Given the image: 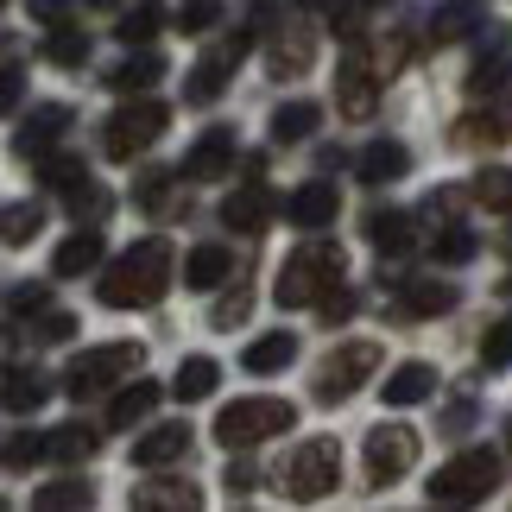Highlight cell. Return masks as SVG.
<instances>
[{"label":"cell","instance_id":"44dd1931","mask_svg":"<svg viewBox=\"0 0 512 512\" xmlns=\"http://www.w3.org/2000/svg\"><path fill=\"white\" fill-rule=\"evenodd\" d=\"M152 405H159V386H152V380H133L127 392H114L108 424H114V430H133L140 418H152Z\"/></svg>","mask_w":512,"mask_h":512},{"label":"cell","instance_id":"484cf974","mask_svg":"<svg viewBox=\"0 0 512 512\" xmlns=\"http://www.w3.org/2000/svg\"><path fill=\"white\" fill-rule=\"evenodd\" d=\"M317 121H323L317 102H291V108L272 114V140H279V146H298V140H310V127H317Z\"/></svg>","mask_w":512,"mask_h":512},{"label":"cell","instance_id":"816d5d0a","mask_svg":"<svg viewBox=\"0 0 512 512\" xmlns=\"http://www.w3.org/2000/svg\"><path fill=\"white\" fill-rule=\"evenodd\" d=\"M323 310H329V323H342V317H354V298L342 291V298H323Z\"/></svg>","mask_w":512,"mask_h":512},{"label":"cell","instance_id":"f1b7e54d","mask_svg":"<svg viewBox=\"0 0 512 512\" xmlns=\"http://www.w3.org/2000/svg\"><path fill=\"white\" fill-rule=\"evenodd\" d=\"M336 95H342L348 114H367L373 108V76L361 70V57H348V64L336 70Z\"/></svg>","mask_w":512,"mask_h":512},{"label":"cell","instance_id":"db71d44e","mask_svg":"<svg viewBox=\"0 0 512 512\" xmlns=\"http://www.w3.org/2000/svg\"><path fill=\"white\" fill-rule=\"evenodd\" d=\"M304 7H336V0H304Z\"/></svg>","mask_w":512,"mask_h":512},{"label":"cell","instance_id":"7a4b0ae2","mask_svg":"<svg viewBox=\"0 0 512 512\" xmlns=\"http://www.w3.org/2000/svg\"><path fill=\"white\" fill-rule=\"evenodd\" d=\"M336 279H342V247L310 241V247H298V253L285 260L279 285H272V298H279L285 310H304V304H317L323 291H336Z\"/></svg>","mask_w":512,"mask_h":512},{"label":"cell","instance_id":"8d00e7d4","mask_svg":"<svg viewBox=\"0 0 512 512\" xmlns=\"http://www.w3.org/2000/svg\"><path fill=\"white\" fill-rule=\"evenodd\" d=\"M475 253H481V241H475L468 228H449V234H437V260H443V266H462V260H475Z\"/></svg>","mask_w":512,"mask_h":512},{"label":"cell","instance_id":"7bdbcfd3","mask_svg":"<svg viewBox=\"0 0 512 512\" xmlns=\"http://www.w3.org/2000/svg\"><path fill=\"white\" fill-rule=\"evenodd\" d=\"M76 336V317L70 310H45V323H38V342H70Z\"/></svg>","mask_w":512,"mask_h":512},{"label":"cell","instance_id":"83f0119b","mask_svg":"<svg viewBox=\"0 0 512 512\" xmlns=\"http://www.w3.org/2000/svg\"><path fill=\"white\" fill-rule=\"evenodd\" d=\"M95 449H102V437L89 424H64L57 437H45V456H57V462H89Z\"/></svg>","mask_w":512,"mask_h":512},{"label":"cell","instance_id":"7c38bea8","mask_svg":"<svg viewBox=\"0 0 512 512\" xmlns=\"http://www.w3.org/2000/svg\"><path fill=\"white\" fill-rule=\"evenodd\" d=\"M272 215H279V196H272L266 184H247V190H234L228 203H222V222L228 228H247V234H260Z\"/></svg>","mask_w":512,"mask_h":512},{"label":"cell","instance_id":"52a82bcc","mask_svg":"<svg viewBox=\"0 0 512 512\" xmlns=\"http://www.w3.org/2000/svg\"><path fill=\"white\" fill-rule=\"evenodd\" d=\"M336 481H342V449L329 437H310L298 456H291V468L279 475V487L291 500H323V494H336Z\"/></svg>","mask_w":512,"mask_h":512},{"label":"cell","instance_id":"ac0fdd59","mask_svg":"<svg viewBox=\"0 0 512 512\" xmlns=\"http://www.w3.org/2000/svg\"><path fill=\"white\" fill-rule=\"evenodd\" d=\"M228 272H234V253L209 241V247H196L190 260H184V285H190V291H215Z\"/></svg>","mask_w":512,"mask_h":512},{"label":"cell","instance_id":"7402d4cb","mask_svg":"<svg viewBox=\"0 0 512 512\" xmlns=\"http://www.w3.org/2000/svg\"><path fill=\"white\" fill-rule=\"evenodd\" d=\"M215 380H222V367H215L209 354H190V361L177 367L171 392H177V399H184V405H196V399H209V392H215Z\"/></svg>","mask_w":512,"mask_h":512},{"label":"cell","instance_id":"ba28073f","mask_svg":"<svg viewBox=\"0 0 512 512\" xmlns=\"http://www.w3.org/2000/svg\"><path fill=\"white\" fill-rule=\"evenodd\" d=\"M373 367H380V348H373V342H348V348H336V354L317 367V399H323V405L354 399V386H361Z\"/></svg>","mask_w":512,"mask_h":512},{"label":"cell","instance_id":"b9f144b4","mask_svg":"<svg viewBox=\"0 0 512 512\" xmlns=\"http://www.w3.org/2000/svg\"><path fill=\"white\" fill-rule=\"evenodd\" d=\"M272 70H310V38H291V45H279V51H272Z\"/></svg>","mask_w":512,"mask_h":512},{"label":"cell","instance_id":"8fae6325","mask_svg":"<svg viewBox=\"0 0 512 512\" xmlns=\"http://www.w3.org/2000/svg\"><path fill=\"white\" fill-rule=\"evenodd\" d=\"M102 253H108L102 228H76L70 241L51 253V272H57V279H83V272H95V266H102Z\"/></svg>","mask_w":512,"mask_h":512},{"label":"cell","instance_id":"9c48e42d","mask_svg":"<svg viewBox=\"0 0 512 512\" xmlns=\"http://www.w3.org/2000/svg\"><path fill=\"white\" fill-rule=\"evenodd\" d=\"M418 430H405V424H380V430H373V437H367V475L373 481H399V475H411V468H418Z\"/></svg>","mask_w":512,"mask_h":512},{"label":"cell","instance_id":"8992f818","mask_svg":"<svg viewBox=\"0 0 512 512\" xmlns=\"http://www.w3.org/2000/svg\"><path fill=\"white\" fill-rule=\"evenodd\" d=\"M165 127H171V108H165V102H127V108L108 114L102 152H108V159H133V152H146Z\"/></svg>","mask_w":512,"mask_h":512},{"label":"cell","instance_id":"836d02e7","mask_svg":"<svg viewBox=\"0 0 512 512\" xmlns=\"http://www.w3.org/2000/svg\"><path fill=\"white\" fill-rule=\"evenodd\" d=\"M506 70H512V45H494V57H481V64H475V76H468V89H500L506 83Z\"/></svg>","mask_w":512,"mask_h":512},{"label":"cell","instance_id":"d6986e66","mask_svg":"<svg viewBox=\"0 0 512 512\" xmlns=\"http://www.w3.org/2000/svg\"><path fill=\"white\" fill-rule=\"evenodd\" d=\"M367 241L399 260V253H411V241H418V234H411V215H399V209H373V215H367Z\"/></svg>","mask_w":512,"mask_h":512},{"label":"cell","instance_id":"f907efd6","mask_svg":"<svg viewBox=\"0 0 512 512\" xmlns=\"http://www.w3.org/2000/svg\"><path fill=\"white\" fill-rule=\"evenodd\" d=\"M253 481H260V475H253V468H247V462H234V468H228V494H247V487H253Z\"/></svg>","mask_w":512,"mask_h":512},{"label":"cell","instance_id":"3957f363","mask_svg":"<svg viewBox=\"0 0 512 512\" xmlns=\"http://www.w3.org/2000/svg\"><path fill=\"white\" fill-rule=\"evenodd\" d=\"M279 430H298V405L291 399H234V405H222V418H215V443L253 449V443L279 437Z\"/></svg>","mask_w":512,"mask_h":512},{"label":"cell","instance_id":"e0dca14e","mask_svg":"<svg viewBox=\"0 0 512 512\" xmlns=\"http://www.w3.org/2000/svg\"><path fill=\"white\" fill-rule=\"evenodd\" d=\"M430 392H437V367L405 361V367H392V380H386V405H424Z\"/></svg>","mask_w":512,"mask_h":512},{"label":"cell","instance_id":"f6af8a7d","mask_svg":"<svg viewBox=\"0 0 512 512\" xmlns=\"http://www.w3.org/2000/svg\"><path fill=\"white\" fill-rule=\"evenodd\" d=\"M38 456H45V437H32V430L7 443V462H13V468H26V462H38Z\"/></svg>","mask_w":512,"mask_h":512},{"label":"cell","instance_id":"d4e9b609","mask_svg":"<svg viewBox=\"0 0 512 512\" xmlns=\"http://www.w3.org/2000/svg\"><path fill=\"white\" fill-rule=\"evenodd\" d=\"M241 361H247V373H279V367L298 361V342H291L285 329H279V336H260V342L241 354Z\"/></svg>","mask_w":512,"mask_h":512},{"label":"cell","instance_id":"277c9868","mask_svg":"<svg viewBox=\"0 0 512 512\" xmlns=\"http://www.w3.org/2000/svg\"><path fill=\"white\" fill-rule=\"evenodd\" d=\"M140 367H146L140 342H108V348H89V354H76V361H70V373H64V386H70V399H95V392H108V386L133 380Z\"/></svg>","mask_w":512,"mask_h":512},{"label":"cell","instance_id":"f5cc1de1","mask_svg":"<svg viewBox=\"0 0 512 512\" xmlns=\"http://www.w3.org/2000/svg\"><path fill=\"white\" fill-rule=\"evenodd\" d=\"M7 354H13V336H7V329H0V361H7Z\"/></svg>","mask_w":512,"mask_h":512},{"label":"cell","instance_id":"bcb514c9","mask_svg":"<svg viewBox=\"0 0 512 512\" xmlns=\"http://www.w3.org/2000/svg\"><path fill=\"white\" fill-rule=\"evenodd\" d=\"M177 26H184V32H209V26H215V0H190Z\"/></svg>","mask_w":512,"mask_h":512},{"label":"cell","instance_id":"d6a6232c","mask_svg":"<svg viewBox=\"0 0 512 512\" xmlns=\"http://www.w3.org/2000/svg\"><path fill=\"white\" fill-rule=\"evenodd\" d=\"M133 506H203V494H196V487H184V481H165V487H140V494H133Z\"/></svg>","mask_w":512,"mask_h":512},{"label":"cell","instance_id":"c3c4849f","mask_svg":"<svg viewBox=\"0 0 512 512\" xmlns=\"http://www.w3.org/2000/svg\"><path fill=\"white\" fill-rule=\"evenodd\" d=\"M241 317H247V291H234V298H228L222 310H215V323L228 329V323H241Z\"/></svg>","mask_w":512,"mask_h":512},{"label":"cell","instance_id":"74e56055","mask_svg":"<svg viewBox=\"0 0 512 512\" xmlns=\"http://www.w3.org/2000/svg\"><path fill=\"white\" fill-rule=\"evenodd\" d=\"M159 26H165V19H159V7H133V13H127V19H121L114 32H121L127 45H146V38L159 32Z\"/></svg>","mask_w":512,"mask_h":512},{"label":"cell","instance_id":"f35d334b","mask_svg":"<svg viewBox=\"0 0 512 512\" xmlns=\"http://www.w3.org/2000/svg\"><path fill=\"white\" fill-rule=\"evenodd\" d=\"M481 361H487V367H512V317L487 329V342H481Z\"/></svg>","mask_w":512,"mask_h":512},{"label":"cell","instance_id":"4fadbf2b","mask_svg":"<svg viewBox=\"0 0 512 512\" xmlns=\"http://www.w3.org/2000/svg\"><path fill=\"white\" fill-rule=\"evenodd\" d=\"M285 215H291L298 228H329V222L342 215V196H336V184H323V177H317V184H304V190L285 203Z\"/></svg>","mask_w":512,"mask_h":512},{"label":"cell","instance_id":"6da1fadb","mask_svg":"<svg viewBox=\"0 0 512 512\" xmlns=\"http://www.w3.org/2000/svg\"><path fill=\"white\" fill-rule=\"evenodd\" d=\"M165 285H171V241L152 234V241L127 247L121 260L108 266V279L95 285V298H102L108 310H140V304H159Z\"/></svg>","mask_w":512,"mask_h":512},{"label":"cell","instance_id":"4316f807","mask_svg":"<svg viewBox=\"0 0 512 512\" xmlns=\"http://www.w3.org/2000/svg\"><path fill=\"white\" fill-rule=\"evenodd\" d=\"M38 228H45V209L38 203H0V241L7 247H26Z\"/></svg>","mask_w":512,"mask_h":512},{"label":"cell","instance_id":"7dc6e473","mask_svg":"<svg viewBox=\"0 0 512 512\" xmlns=\"http://www.w3.org/2000/svg\"><path fill=\"white\" fill-rule=\"evenodd\" d=\"M19 95H26V76H19V70H0V114H7Z\"/></svg>","mask_w":512,"mask_h":512},{"label":"cell","instance_id":"60d3db41","mask_svg":"<svg viewBox=\"0 0 512 512\" xmlns=\"http://www.w3.org/2000/svg\"><path fill=\"white\" fill-rule=\"evenodd\" d=\"M70 203H76V215H83V222H102V215H108V190L83 184V190H70Z\"/></svg>","mask_w":512,"mask_h":512},{"label":"cell","instance_id":"e575fe53","mask_svg":"<svg viewBox=\"0 0 512 512\" xmlns=\"http://www.w3.org/2000/svg\"><path fill=\"white\" fill-rule=\"evenodd\" d=\"M45 57H51V64H64V70H76L89 57V38L83 32H51L45 38Z\"/></svg>","mask_w":512,"mask_h":512},{"label":"cell","instance_id":"603a6c76","mask_svg":"<svg viewBox=\"0 0 512 512\" xmlns=\"http://www.w3.org/2000/svg\"><path fill=\"white\" fill-rule=\"evenodd\" d=\"M45 399H51V380H45V373H32V367L7 373V386H0V405H7V411H38Z\"/></svg>","mask_w":512,"mask_h":512},{"label":"cell","instance_id":"ffe728a7","mask_svg":"<svg viewBox=\"0 0 512 512\" xmlns=\"http://www.w3.org/2000/svg\"><path fill=\"white\" fill-rule=\"evenodd\" d=\"M481 26V0H443L437 13H430V32H437V45H456Z\"/></svg>","mask_w":512,"mask_h":512},{"label":"cell","instance_id":"d590c367","mask_svg":"<svg viewBox=\"0 0 512 512\" xmlns=\"http://www.w3.org/2000/svg\"><path fill=\"white\" fill-rule=\"evenodd\" d=\"M89 184V171H83V159H45V190H83Z\"/></svg>","mask_w":512,"mask_h":512},{"label":"cell","instance_id":"f546056e","mask_svg":"<svg viewBox=\"0 0 512 512\" xmlns=\"http://www.w3.org/2000/svg\"><path fill=\"white\" fill-rule=\"evenodd\" d=\"M449 304H456V291L437 285V279H411L405 285V310H411V317H437V310H449Z\"/></svg>","mask_w":512,"mask_h":512},{"label":"cell","instance_id":"5bb4252c","mask_svg":"<svg viewBox=\"0 0 512 512\" xmlns=\"http://www.w3.org/2000/svg\"><path fill=\"white\" fill-rule=\"evenodd\" d=\"M234 159V133L228 127H209L203 140L190 146V159H184V177H196V184H209V177H222Z\"/></svg>","mask_w":512,"mask_h":512},{"label":"cell","instance_id":"4dcf8cb0","mask_svg":"<svg viewBox=\"0 0 512 512\" xmlns=\"http://www.w3.org/2000/svg\"><path fill=\"white\" fill-rule=\"evenodd\" d=\"M89 500H95L89 481H51V487H38V494H32V506H45V512H57V506H89Z\"/></svg>","mask_w":512,"mask_h":512},{"label":"cell","instance_id":"9a60e30c","mask_svg":"<svg viewBox=\"0 0 512 512\" xmlns=\"http://www.w3.org/2000/svg\"><path fill=\"white\" fill-rule=\"evenodd\" d=\"M411 171V146L405 140H373L361 152V184H399Z\"/></svg>","mask_w":512,"mask_h":512},{"label":"cell","instance_id":"2e32d148","mask_svg":"<svg viewBox=\"0 0 512 512\" xmlns=\"http://www.w3.org/2000/svg\"><path fill=\"white\" fill-rule=\"evenodd\" d=\"M184 449H190V430L184 424H159V430H146V437L133 443V462H140V468H165V462H184Z\"/></svg>","mask_w":512,"mask_h":512},{"label":"cell","instance_id":"9f6ffc18","mask_svg":"<svg viewBox=\"0 0 512 512\" xmlns=\"http://www.w3.org/2000/svg\"><path fill=\"white\" fill-rule=\"evenodd\" d=\"M0 7H7V0H0Z\"/></svg>","mask_w":512,"mask_h":512},{"label":"cell","instance_id":"cb8c5ba5","mask_svg":"<svg viewBox=\"0 0 512 512\" xmlns=\"http://www.w3.org/2000/svg\"><path fill=\"white\" fill-rule=\"evenodd\" d=\"M159 76H165V64L140 51V57H127V64H114V70H108V89H114V95H140V89L159 83Z\"/></svg>","mask_w":512,"mask_h":512},{"label":"cell","instance_id":"ee69618b","mask_svg":"<svg viewBox=\"0 0 512 512\" xmlns=\"http://www.w3.org/2000/svg\"><path fill=\"white\" fill-rule=\"evenodd\" d=\"M45 304H51L45 285H13V298H7V310H19V317H26V310H45Z\"/></svg>","mask_w":512,"mask_h":512},{"label":"cell","instance_id":"ab89813d","mask_svg":"<svg viewBox=\"0 0 512 512\" xmlns=\"http://www.w3.org/2000/svg\"><path fill=\"white\" fill-rule=\"evenodd\" d=\"M494 140H500V121H494V114H487V121H481V114H468L462 133H456V146H494Z\"/></svg>","mask_w":512,"mask_h":512},{"label":"cell","instance_id":"5b68a950","mask_svg":"<svg viewBox=\"0 0 512 512\" xmlns=\"http://www.w3.org/2000/svg\"><path fill=\"white\" fill-rule=\"evenodd\" d=\"M500 487V456L494 449H468L456 456L449 468H437V481H430V506H475Z\"/></svg>","mask_w":512,"mask_h":512},{"label":"cell","instance_id":"30bf717a","mask_svg":"<svg viewBox=\"0 0 512 512\" xmlns=\"http://www.w3.org/2000/svg\"><path fill=\"white\" fill-rule=\"evenodd\" d=\"M64 127H70V108H64V102L38 108L32 121L19 127V133H13V152H19V159H45V152H51L57 140H64Z\"/></svg>","mask_w":512,"mask_h":512},{"label":"cell","instance_id":"681fc988","mask_svg":"<svg viewBox=\"0 0 512 512\" xmlns=\"http://www.w3.org/2000/svg\"><path fill=\"white\" fill-rule=\"evenodd\" d=\"M64 13H70V0H32V19H45V26H57Z\"/></svg>","mask_w":512,"mask_h":512},{"label":"cell","instance_id":"11a10c76","mask_svg":"<svg viewBox=\"0 0 512 512\" xmlns=\"http://www.w3.org/2000/svg\"><path fill=\"white\" fill-rule=\"evenodd\" d=\"M89 7H114V0H89Z\"/></svg>","mask_w":512,"mask_h":512},{"label":"cell","instance_id":"1f68e13d","mask_svg":"<svg viewBox=\"0 0 512 512\" xmlns=\"http://www.w3.org/2000/svg\"><path fill=\"white\" fill-rule=\"evenodd\" d=\"M468 196H475V203H487V209H512V171H481L475 184H468Z\"/></svg>","mask_w":512,"mask_h":512}]
</instances>
